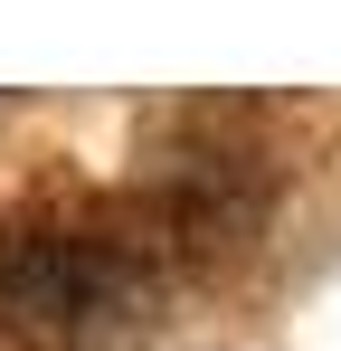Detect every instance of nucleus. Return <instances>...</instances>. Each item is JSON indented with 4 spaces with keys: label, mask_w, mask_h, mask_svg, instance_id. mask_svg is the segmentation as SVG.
Returning a JSON list of instances; mask_svg holds the SVG:
<instances>
[{
    "label": "nucleus",
    "mask_w": 341,
    "mask_h": 351,
    "mask_svg": "<svg viewBox=\"0 0 341 351\" xmlns=\"http://www.w3.org/2000/svg\"><path fill=\"white\" fill-rule=\"evenodd\" d=\"M162 266L142 256V237H114L95 219H48L19 209L0 219V323L57 351H95L133 323H152Z\"/></svg>",
    "instance_id": "f257e3e1"
}]
</instances>
